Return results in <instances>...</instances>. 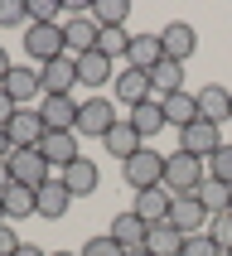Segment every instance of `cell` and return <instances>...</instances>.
Instances as JSON below:
<instances>
[{
  "label": "cell",
  "mask_w": 232,
  "mask_h": 256,
  "mask_svg": "<svg viewBox=\"0 0 232 256\" xmlns=\"http://www.w3.org/2000/svg\"><path fill=\"white\" fill-rule=\"evenodd\" d=\"M121 179H126L136 194H145V188H160L164 184V155H160L155 145H140L136 155L121 164Z\"/></svg>",
  "instance_id": "cell-1"
},
{
  "label": "cell",
  "mask_w": 232,
  "mask_h": 256,
  "mask_svg": "<svg viewBox=\"0 0 232 256\" xmlns=\"http://www.w3.org/2000/svg\"><path fill=\"white\" fill-rule=\"evenodd\" d=\"M208 179V170H203V160L184 155V150H174V155H164V188H170L174 198L179 194H194V188Z\"/></svg>",
  "instance_id": "cell-2"
},
{
  "label": "cell",
  "mask_w": 232,
  "mask_h": 256,
  "mask_svg": "<svg viewBox=\"0 0 232 256\" xmlns=\"http://www.w3.org/2000/svg\"><path fill=\"white\" fill-rule=\"evenodd\" d=\"M24 54L34 63H54V58L68 54V39H63V24H24Z\"/></svg>",
  "instance_id": "cell-3"
},
{
  "label": "cell",
  "mask_w": 232,
  "mask_h": 256,
  "mask_svg": "<svg viewBox=\"0 0 232 256\" xmlns=\"http://www.w3.org/2000/svg\"><path fill=\"white\" fill-rule=\"evenodd\" d=\"M5 164H10V184H24V188H34V194L54 179V164H48L39 150H14Z\"/></svg>",
  "instance_id": "cell-4"
},
{
  "label": "cell",
  "mask_w": 232,
  "mask_h": 256,
  "mask_svg": "<svg viewBox=\"0 0 232 256\" xmlns=\"http://www.w3.org/2000/svg\"><path fill=\"white\" fill-rule=\"evenodd\" d=\"M179 150L184 155H194V160H213L218 150H222V130L213 126V121H194V126H184L179 130Z\"/></svg>",
  "instance_id": "cell-5"
},
{
  "label": "cell",
  "mask_w": 232,
  "mask_h": 256,
  "mask_svg": "<svg viewBox=\"0 0 232 256\" xmlns=\"http://www.w3.org/2000/svg\"><path fill=\"white\" fill-rule=\"evenodd\" d=\"M121 116H116V102H106V97H87L82 106H78V136H106V130L116 126Z\"/></svg>",
  "instance_id": "cell-6"
},
{
  "label": "cell",
  "mask_w": 232,
  "mask_h": 256,
  "mask_svg": "<svg viewBox=\"0 0 232 256\" xmlns=\"http://www.w3.org/2000/svg\"><path fill=\"white\" fill-rule=\"evenodd\" d=\"M72 82H78V58H72V54H63V58H54V63L39 68L44 97H72Z\"/></svg>",
  "instance_id": "cell-7"
},
{
  "label": "cell",
  "mask_w": 232,
  "mask_h": 256,
  "mask_svg": "<svg viewBox=\"0 0 232 256\" xmlns=\"http://www.w3.org/2000/svg\"><path fill=\"white\" fill-rule=\"evenodd\" d=\"M39 155L48 160L54 170H68L72 160H82V150H78V130H44Z\"/></svg>",
  "instance_id": "cell-8"
},
{
  "label": "cell",
  "mask_w": 232,
  "mask_h": 256,
  "mask_svg": "<svg viewBox=\"0 0 232 256\" xmlns=\"http://www.w3.org/2000/svg\"><path fill=\"white\" fill-rule=\"evenodd\" d=\"M170 222L184 232V237H194V232H208V222H213V218H208V208H203L194 194H179V198L170 203Z\"/></svg>",
  "instance_id": "cell-9"
},
{
  "label": "cell",
  "mask_w": 232,
  "mask_h": 256,
  "mask_svg": "<svg viewBox=\"0 0 232 256\" xmlns=\"http://www.w3.org/2000/svg\"><path fill=\"white\" fill-rule=\"evenodd\" d=\"M160 48H164V58H174V63H188V58H194V48H198L194 24H184V20L164 24V29H160Z\"/></svg>",
  "instance_id": "cell-10"
},
{
  "label": "cell",
  "mask_w": 232,
  "mask_h": 256,
  "mask_svg": "<svg viewBox=\"0 0 232 256\" xmlns=\"http://www.w3.org/2000/svg\"><path fill=\"white\" fill-rule=\"evenodd\" d=\"M170 203H174V194H170L164 184H160V188H145V194H136L130 213L140 218L145 228H155V222H170Z\"/></svg>",
  "instance_id": "cell-11"
},
{
  "label": "cell",
  "mask_w": 232,
  "mask_h": 256,
  "mask_svg": "<svg viewBox=\"0 0 232 256\" xmlns=\"http://www.w3.org/2000/svg\"><path fill=\"white\" fill-rule=\"evenodd\" d=\"M97 34H102V29H97V20H92L87 10H78L68 24H63V39H68V54L72 58L92 54V48H97Z\"/></svg>",
  "instance_id": "cell-12"
},
{
  "label": "cell",
  "mask_w": 232,
  "mask_h": 256,
  "mask_svg": "<svg viewBox=\"0 0 232 256\" xmlns=\"http://www.w3.org/2000/svg\"><path fill=\"white\" fill-rule=\"evenodd\" d=\"M5 136L14 140V150H39V140H44V116L29 112V106H20L14 121L5 126Z\"/></svg>",
  "instance_id": "cell-13"
},
{
  "label": "cell",
  "mask_w": 232,
  "mask_h": 256,
  "mask_svg": "<svg viewBox=\"0 0 232 256\" xmlns=\"http://www.w3.org/2000/svg\"><path fill=\"white\" fill-rule=\"evenodd\" d=\"M194 97H198V116H203V121H213V126L232 121V92H228L222 82H208V87H198Z\"/></svg>",
  "instance_id": "cell-14"
},
{
  "label": "cell",
  "mask_w": 232,
  "mask_h": 256,
  "mask_svg": "<svg viewBox=\"0 0 232 256\" xmlns=\"http://www.w3.org/2000/svg\"><path fill=\"white\" fill-rule=\"evenodd\" d=\"M58 179H63V184H68V194L72 198H87V194H97V184H102V170H97V160H72L68 170L58 174Z\"/></svg>",
  "instance_id": "cell-15"
},
{
  "label": "cell",
  "mask_w": 232,
  "mask_h": 256,
  "mask_svg": "<svg viewBox=\"0 0 232 256\" xmlns=\"http://www.w3.org/2000/svg\"><path fill=\"white\" fill-rule=\"evenodd\" d=\"M78 106L82 102H72V97H44L39 102L44 130H78Z\"/></svg>",
  "instance_id": "cell-16"
},
{
  "label": "cell",
  "mask_w": 232,
  "mask_h": 256,
  "mask_svg": "<svg viewBox=\"0 0 232 256\" xmlns=\"http://www.w3.org/2000/svg\"><path fill=\"white\" fill-rule=\"evenodd\" d=\"M155 97V87H150V72L140 68H121L116 72V102H126V106H140V102Z\"/></svg>",
  "instance_id": "cell-17"
},
{
  "label": "cell",
  "mask_w": 232,
  "mask_h": 256,
  "mask_svg": "<svg viewBox=\"0 0 232 256\" xmlns=\"http://www.w3.org/2000/svg\"><path fill=\"white\" fill-rule=\"evenodd\" d=\"M164 58L160 48V34H130V48H126V68H140V72H155V63Z\"/></svg>",
  "instance_id": "cell-18"
},
{
  "label": "cell",
  "mask_w": 232,
  "mask_h": 256,
  "mask_svg": "<svg viewBox=\"0 0 232 256\" xmlns=\"http://www.w3.org/2000/svg\"><path fill=\"white\" fill-rule=\"evenodd\" d=\"M68 208H72L68 184H63V179H48V184L39 188V218L44 222H58V218H68Z\"/></svg>",
  "instance_id": "cell-19"
},
{
  "label": "cell",
  "mask_w": 232,
  "mask_h": 256,
  "mask_svg": "<svg viewBox=\"0 0 232 256\" xmlns=\"http://www.w3.org/2000/svg\"><path fill=\"white\" fill-rule=\"evenodd\" d=\"M145 237H150V228H145L136 213H116L112 218V242L121 246V252H140Z\"/></svg>",
  "instance_id": "cell-20"
},
{
  "label": "cell",
  "mask_w": 232,
  "mask_h": 256,
  "mask_svg": "<svg viewBox=\"0 0 232 256\" xmlns=\"http://www.w3.org/2000/svg\"><path fill=\"white\" fill-rule=\"evenodd\" d=\"M0 203H5V222H24V218L39 213V194L24 184H10L5 194H0Z\"/></svg>",
  "instance_id": "cell-21"
},
{
  "label": "cell",
  "mask_w": 232,
  "mask_h": 256,
  "mask_svg": "<svg viewBox=\"0 0 232 256\" xmlns=\"http://www.w3.org/2000/svg\"><path fill=\"white\" fill-rule=\"evenodd\" d=\"M102 145H106V155H116V160H121V164H126V160L136 155V150H140L145 140H140V136H136V126H130L126 116H121V121H116V126L106 130V136H102Z\"/></svg>",
  "instance_id": "cell-22"
},
{
  "label": "cell",
  "mask_w": 232,
  "mask_h": 256,
  "mask_svg": "<svg viewBox=\"0 0 232 256\" xmlns=\"http://www.w3.org/2000/svg\"><path fill=\"white\" fill-rule=\"evenodd\" d=\"M126 121L136 126V136H140V140H150V136H160V130L170 126V121H164V106H160V97L140 102V106H130V116H126Z\"/></svg>",
  "instance_id": "cell-23"
},
{
  "label": "cell",
  "mask_w": 232,
  "mask_h": 256,
  "mask_svg": "<svg viewBox=\"0 0 232 256\" xmlns=\"http://www.w3.org/2000/svg\"><path fill=\"white\" fill-rule=\"evenodd\" d=\"M160 106H164V121L179 126V130L198 121V97L194 92H170V97H160Z\"/></svg>",
  "instance_id": "cell-24"
},
{
  "label": "cell",
  "mask_w": 232,
  "mask_h": 256,
  "mask_svg": "<svg viewBox=\"0 0 232 256\" xmlns=\"http://www.w3.org/2000/svg\"><path fill=\"white\" fill-rule=\"evenodd\" d=\"M5 92H10V102L14 106H24V102H34L39 97V68H10V78H5Z\"/></svg>",
  "instance_id": "cell-25"
},
{
  "label": "cell",
  "mask_w": 232,
  "mask_h": 256,
  "mask_svg": "<svg viewBox=\"0 0 232 256\" xmlns=\"http://www.w3.org/2000/svg\"><path fill=\"white\" fill-rule=\"evenodd\" d=\"M145 252L150 256H179L184 252V232L174 228V222H155L150 237H145Z\"/></svg>",
  "instance_id": "cell-26"
},
{
  "label": "cell",
  "mask_w": 232,
  "mask_h": 256,
  "mask_svg": "<svg viewBox=\"0 0 232 256\" xmlns=\"http://www.w3.org/2000/svg\"><path fill=\"white\" fill-rule=\"evenodd\" d=\"M78 82H82V87L116 82V78H112V58H106V54H97V48H92V54H82V58H78Z\"/></svg>",
  "instance_id": "cell-27"
},
{
  "label": "cell",
  "mask_w": 232,
  "mask_h": 256,
  "mask_svg": "<svg viewBox=\"0 0 232 256\" xmlns=\"http://www.w3.org/2000/svg\"><path fill=\"white\" fill-rule=\"evenodd\" d=\"M150 87H155V97L184 92V63H174V58H160L155 72H150Z\"/></svg>",
  "instance_id": "cell-28"
},
{
  "label": "cell",
  "mask_w": 232,
  "mask_h": 256,
  "mask_svg": "<svg viewBox=\"0 0 232 256\" xmlns=\"http://www.w3.org/2000/svg\"><path fill=\"white\" fill-rule=\"evenodd\" d=\"M194 198L208 208V218H218V213H228V208H232V188L218 184V179H203V184L194 188Z\"/></svg>",
  "instance_id": "cell-29"
},
{
  "label": "cell",
  "mask_w": 232,
  "mask_h": 256,
  "mask_svg": "<svg viewBox=\"0 0 232 256\" xmlns=\"http://www.w3.org/2000/svg\"><path fill=\"white\" fill-rule=\"evenodd\" d=\"M92 20H97V29H116V24H126V14H130V0H97L92 5Z\"/></svg>",
  "instance_id": "cell-30"
},
{
  "label": "cell",
  "mask_w": 232,
  "mask_h": 256,
  "mask_svg": "<svg viewBox=\"0 0 232 256\" xmlns=\"http://www.w3.org/2000/svg\"><path fill=\"white\" fill-rule=\"evenodd\" d=\"M126 48H130V29H126V24L102 29V34H97V54H106L112 63H116V54H126Z\"/></svg>",
  "instance_id": "cell-31"
},
{
  "label": "cell",
  "mask_w": 232,
  "mask_h": 256,
  "mask_svg": "<svg viewBox=\"0 0 232 256\" xmlns=\"http://www.w3.org/2000/svg\"><path fill=\"white\" fill-rule=\"evenodd\" d=\"M24 5H29V24H58V14H63L58 0H24Z\"/></svg>",
  "instance_id": "cell-32"
},
{
  "label": "cell",
  "mask_w": 232,
  "mask_h": 256,
  "mask_svg": "<svg viewBox=\"0 0 232 256\" xmlns=\"http://www.w3.org/2000/svg\"><path fill=\"white\" fill-rule=\"evenodd\" d=\"M208 179H218V184L232 188V145H222V150L208 160Z\"/></svg>",
  "instance_id": "cell-33"
},
{
  "label": "cell",
  "mask_w": 232,
  "mask_h": 256,
  "mask_svg": "<svg viewBox=\"0 0 232 256\" xmlns=\"http://www.w3.org/2000/svg\"><path fill=\"white\" fill-rule=\"evenodd\" d=\"M179 256H222V246H218L208 232H194V237H184V252Z\"/></svg>",
  "instance_id": "cell-34"
},
{
  "label": "cell",
  "mask_w": 232,
  "mask_h": 256,
  "mask_svg": "<svg viewBox=\"0 0 232 256\" xmlns=\"http://www.w3.org/2000/svg\"><path fill=\"white\" fill-rule=\"evenodd\" d=\"M78 256H126V252L112 242V232H97V237H87V242H82Z\"/></svg>",
  "instance_id": "cell-35"
},
{
  "label": "cell",
  "mask_w": 232,
  "mask_h": 256,
  "mask_svg": "<svg viewBox=\"0 0 232 256\" xmlns=\"http://www.w3.org/2000/svg\"><path fill=\"white\" fill-rule=\"evenodd\" d=\"M14 24H29V5L24 0H0V29H14Z\"/></svg>",
  "instance_id": "cell-36"
},
{
  "label": "cell",
  "mask_w": 232,
  "mask_h": 256,
  "mask_svg": "<svg viewBox=\"0 0 232 256\" xmlns=\"http://www.w3.org/2000/svg\"><path fill=\"white\" fill-rule=\"evenodd\" d=\"M208 237H213L222 252H232V213H218L213 222H208Z\"/></svg>",
  "instance_id": "cell-37"
},
{
  "label": "cell",
  "mask_w": 232,
  "mask_h": 256,
  "mask_svg": "<svg viewBox=\"0 0 232 256\" xmlns=\"http://www.w3.org/2000/svg\"><path fill=\"white\" fill-rule=\"evenodd\" d=\"M20 246H24V242H20V232H14L10 222H0V256H14Z\"/></svg>",
  "instance_id": "cell-38"
},
{
  "label": "cell",
  "mask_w": 232,
  "mask_h": 256,
  "mask_svg": "<svg viewBox=\"0 0 232 256\" xmlns=\"http://www.w3.org/2000/svg\"><path fill=\"white\" fill-rule=\"evenodd\" d=\"M14 112H20V106H14V102H10V92L0 87V130H5V126L14 121Z\"/></svg>",
  "instance_id": "cell-39"
},
{
  "label": "cell",
  "mask_w": 232,
  "mask_h": 256,
  "mask_svg": "<svg viewBox=\"0 0 232 256\" xmlns=\"http://www.w3.org/2000/svg\"><path fill=\"white\" fill-rule=\"evenodd\" d=\"M10 68H14V63H10V54H5V44H0V82L10 78Z\"/></svg>",
  "instance_id": "cell-40"
},
{
  "label": "cell",
  "mask_w": 232,
  "mask_h": 256,
  "mask_svg": "<svg viewBox=\"0 0 232 256\" xmlns=\"http://www.w3.org/2000/svg\"><path fill=\"white\" fill-rule=\"evenodd\" d=\"M10 155H14V140L5 136V130H0V160H10Z\"/></svg>",
  "instance_id": "cell-41"
},
{
  "label": "cell",
  "mask_w": 232,
  "mask_h": 256,
  "mask_svg": "<svg viewBox=\"0 0 232 256\" xmlns=\"http://www.w3.org/2000/svg\"><path fill=\"white\" fill-rule=\"evenodd\" d=\"M5 188H10V164L0 160V194H5Z\"/></svg>",
  "instance_id": "cell-42"
},
{
  "label": "cell",
  "mask_w": 232,
  "mask_h": 256,
  "mask_svg": "<svg viewBox=\"0 0 232 256\" xmlns=\"http://www.w3.org/2000/svg\"><path fill=\"white\" fill-rule=\"evenodd\" d=\"M14 256H48V252H39V246H29V242H24V246H20Z\"/></svg>",
  "instance_id": "cell-43"
},
{
  "label": "cell",
  "mask_w": 232,
  "mask_h": 256,
  "mask_svg": "<svg viewBox=\"0 0 232 256\" xmlns=\"http://www.w3.org/2000/svg\"><path fill=\"white\" fill-rule=\"evenodd\" d=\"M126 256H150V252H145V246H140V252H126Z\"/></svg>",
  "instance_id": "cell-44"
},
{
  "label": "cell",
  "mask_w": 232,
  "mask_h": 256,
  "mask_svg": "<svg viewBox=\"0 0 232 256\" xmlns=\"http://www.w3.org/2000/svg\"><path fill=\"white\" fill-rule=\"evenodd\" d=\"M48 256H78V252H48Z\"/></svg>",
  "instance_id": "cell-45"
},
{
  "label": "cell",
  "mask_w": 232,
  "mask_h": 256,
  "mask_svg": "<svg viewBox=\"0 0 232 256\" xmlns=\"http://www.w3.org/2000/svg\"><path fill=\"white\" fill-rule=\"evenodd\" d=\"M0 222H5V203H0Z\"/></svg>",
  "instance_id": "cell-46"
},
{
  "label": "cell",
  "mask_w": 232,
  "mask_h": 256,
  "mask_svg": "<svg viewBox=\"0 0 232 256\" xmlns=\"http://www.w3.org/2000/svg\"><path fill=\"white\" fill-rule=\"evenodd\" d=\"M222 256H232V252H222Z\"/></svg>",
  "instance_id": "cell-47"
},
{
  "label": "cell",
  "mask_w": 232,
  "mask_h": 256,
  "mask_svg": "<svg viewBox=\"0 0 232 256\" xmlns=\"http://www.w3.org/2000/svg\"><path fill=\"white\" fill-rule=\"evenodd\" d=\"M228 213H232V208H228Z\"/></svg>",
  "instance_id": "cell-48"
}]
</instances>
